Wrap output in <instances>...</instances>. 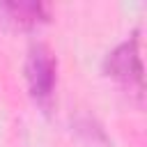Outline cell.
Segmentation results:
<instances>
[{
  "instance_id": "3",
  "label": "cell",
  "mask_w": 147,
  "mask_h": 147,
  "mask_svg": "<svg viewBox=\"0 0 147 147\" xmlns=\"http://www.w3.org/2000/svg\"><path fill=\"white\" fill-rule=\"evenodd\" d=\"M0 14L7 23H11L18 30H34L51 21V7L44 2H2Z\"/></svg>"
},
{
  "instance_id": "2",
  "label": "cell",
  "mask_w": 147,
  "mask_h": 147,
  "mask_svg": "<svg viewBox=\"0 0 147 147\" xmlns=\"http://www.w3.org/2000/svg\"><path fill=\"white\" fill-rule=\"evenodd\" d=\"M23 71H25L30 96L39 106L48 108L55 94V85H57V60L53 51L44 44H32L28 51Z\"/></svg>"
},
{
  "instance_id": "1",
  "label": "cell",
  "mask_w": 147,
  "mask_h": 147,
  "mask_svg": "<svg viewBox=\"0 0 147 147\" xmlns=\"http://www.w3.org/2000/svg\"><path fill=\"white\" fill-rule=\"evenodd\" d=\"M101 69L108 78L124 85L140 101L142 92H145V74H142V57H140V30H136L126 41L115 46L106 55Z\"/></svg>"
}]
</instances>
